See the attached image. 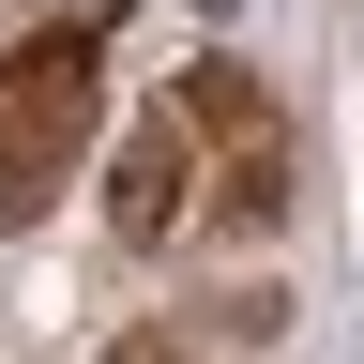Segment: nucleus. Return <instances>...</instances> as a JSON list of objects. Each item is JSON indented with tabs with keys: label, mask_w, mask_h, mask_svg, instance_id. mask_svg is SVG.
Segmentation results:
<instances>
[{
	"label": "nucleus",
	"mask_w": 364,
	"mask_h": 364,
	"mask_svg": "<svg viewBox=\"0 0 364 364\" xmlns=\"http://www.w3.org/2000/svg\"><path fill=\"white\" fill-rule=\"evenodd\" d=\"M91 91H107V16H46L0 46V228L61 198V167L91 152Z\"/></svg>",
	"instance_id": "nucleus-1"
},
{
	"label": "nucleus",
	"mask_w": 364,
	"mask_h": 364,
	"mask_svg": "<svg viewBox=\"0 0 364 364\" xmlns=\"http://www.w3.org/2000/svg\"><path fill=\"white\" fill-rule=\"evenodd\" d=\"M182 213H198V122L167 107V122L122 136V198H107V228H122V243H167Z\"/></svg>",
	"instance_id": "nucleus-2"
},
{
	"label": "nucleus",
	"mask_w": 364,
	"mask_h": 364,
	"mask_svg": "<svg viewBox=\"0 0 364 364\" xmlns=\"http://www.w3.org/2000/svg\"><path fill=\"white\" fill-rule=\"evenodd\" d=\"M122 364H182V349H167V334H136V349H122Z\"/></svg>",
	"instance_id": "nucleus-3"
}]
</instances>
